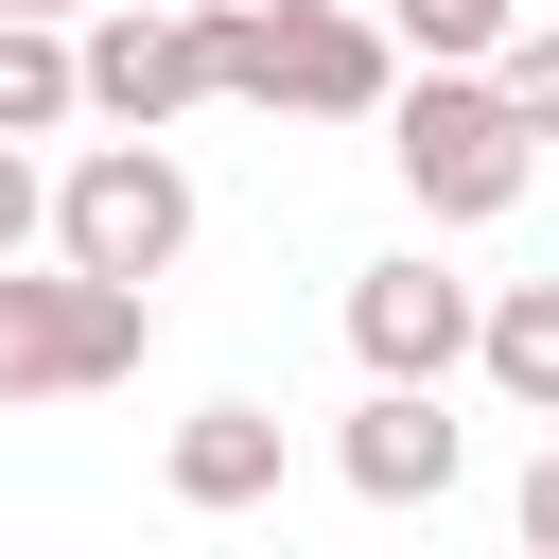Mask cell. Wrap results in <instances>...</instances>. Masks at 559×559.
I'll list each match as a JSON object with an SVG mask.
<instances>
[{"mask_svg":"<svg viewBox=\"0 0 559 559\" xmlns=\"http://www.w3.org/2000/svg\"><path fill=\"white\" fill-rule=\"evenodd\" d=\"M157 349V280H87V262H0V402H87Z\"/></svg>","mask_w":559,"mask_h":559,"instance_id":"3957f363","label":"cell"},{"mask_svg":"<svg viewBox=\"0 0 559 559\" xmlns=\"http://www.w3.org/2000/svg\"><path fill=\"white\" fill-rule=\"evenodd\" d=\"M17 245H52V175H35V140H0V262Z\"/></svg>","mask_w":559,"mask_h":559,"instance_id":"4fadbf2b","label":"cell"},{"mask_svg":"<svg viewBox=\"0 0 559 559\" xmlns=\"http://www.w3.org/2000/svg\"><path fill=\"white\" fill-rule=\"evenodd\" d=\"M210 35V105H280V122H384L402 35L367 0H192Z\"/></svg>","mask_w":559,"mask_h":559,"instance_id":"6da1fadb","label":"cell"},{"mask_svg":"<svg viewBox=\"0 0 559 559\" xmlns=\"http://www.w3.org/2000/svg\"><path fill=\"white\" fill-rule=\"evenodd\" d=\"M507 524H524V542L559 559V419H542V454H524V489H507Z\"/></svg>","mask_w":559,"mask_h":559,"instance_id":"5bb4252c","label":"cell"},{"mask_svg":"<svg viewBox=\"0 0 559 559\" xmlns=\"http://www.w3.org/2000/svg\"><path fill=\"white\" fill-rule=\"evenodd\" d=\"M367 17H384V35H402V52H419V70H489V52H507V17H524V0H367Z\"/></svg>","mask_w":559,"mask_h":559,"instance_id":"8fae6325","label":"cell"},{"mask_svg":"<svg viewBox=\"0 0 559 559\" xmlns=\"http://www.w3.org/2000/svg\"><path fill=\"white\" fill-rule=\"evenodd\" d=\"M472 384H489L507 419H559V280H507V297L472 314Z\"/></svg>","mask_w":559,"mask_h":559,"instance_id":"9c48e42d","label":"cell"},{"mask_svg":"<svg viewBox=\"0 0 559 559\" xmlns=\"http://www.w3.org/2000/svg\"><path fill=\"white\" fill-rule=\"evenodd\" d=\"M70 87H87V122L175 140V122L210 105V35H192V0H122V17H87V35H70Z\"/></svg>","mask_w":559,"mask_h":559,"instance_id":"5b68a950","label":"cell"},{"mask_svg":"<svg viewBox=\"0 0 559 559\" xmlns=\"http://www.w3.org/2000/svg\"><path fill=\"white\" fill-rule=\"evenodd\" d=\"M384 157H402V192H419L437 227H507L524 175H542V122H524L489 70H402V87H384Z\"/></svg>","mask_w":559,"mask_h":559,"instance_id":"7a4b0ae2","label":"cell"},{"mask_svg":"<svg viewBox=\"0 0 559 559\" xmlns=\"http://www.w3.org/2000/svg\"><path fill=\"white\" fill-rule=\"evenodd\" d=\"M52 262H87V280H175V262H192V175H175V140L105 122V140L52 175Z\"/></svg>","mask_w":559,"mask_h":559,"instance_id":"277c9868","label":"cell"},{"mask_svg":"<svg viewBox=\"0 0 559 559\" xmlns=\"http://www.w3.org/2000/svg\"><path fill=\"white\" fill-rule=\"evenodd\" d=\"M87 87H70V17H0V140H70Z\"/></svg>","mask_w":559,"mask_h":559,"instance_id":"30bf717a","label":"cell"},{"mask_svg":"<svg viewBox=\"0 0 559 559\" xmlns=\"http://www.w3.org/2000/svg\"><path fill=\"white\" fill-rule=\"evenodd\" d=\"M472 314H489V297L402 245V262L349 280V367H367V384H454V367H472Z\"/></svg>","mask_w":559,"mask_h":559,"instance_id":"8992f818","label":"cell"},{"mask_svg":"<svg viewBox=\"0 0 559 559\" xmlns=\"http://www.w3.org/2000/svg\"><path fill=\"white\" fill-rule=\"evenodd\" d=\"M0 17H87V0H0Z\"/></svg>","mask_w":559,"mask_h":559,"instance_id":"9a60e30c","label":"cell"},{"mask_svg":"<svg viewBox=\"0 0 559 559\" xmlns=\"http://www.w3.org/2000/svg\"><path fill=\"white\" fill-rule=\"evenodd\" d=\"M489 87H507V105H524V122L559 140V17H507V52H489Z\"/></svg>","mask_w":559,"mask_h":559,"instance_id":"7c38bea8","label":"cell"},{"mask_svg":"<svg viewBox=\"0 0 559 559\" xmlns=\"http://www.w3.org/2000/svg\"><path fill=\"white\" fill-rule=\"evenodd\" d=\"M332 472H349L367 507H437V489L472 472V437H454V402H437V384H367V402H349V437H332Z\"/></svg>","mask_w":559,"mask_h":559,"instance_id":"52a82bcc","label":"cell"},{"mask_svg":"<svg viewBox=\"0 0 559 559\" xmlns=\"http://www.w3.org/2000/svg\"><path fill=\"white\" fill-rule=\"evenodd\" d=\"M157 489H175L192 524L280 507V402H192V419H175V454H157Z\"/></svg>","mask_w":559,"mask_h":559,"instance_id":"ba28073f","label":"cell"}]
</instances>
